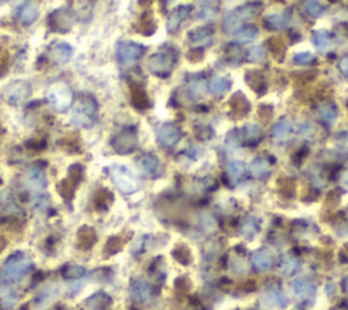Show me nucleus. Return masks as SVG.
Segmentation results:
<instances>
[{"label": "nucleus", "instance_id": "48", "mask_svg": "<svg viewBox=\"0 0 348 310\" xmlns=\"http://www.w3.org/2000/svg\"><path fill=\"white\" fill-rule=\"evenodd\" d=\"M292 61H294V64L306 65V64L313 63V61H316V56L310 52H298L294 55Z\"/></svg>", "mask_w": 348, "mask_h": 310}, {"label": "nucleus", "instance_id": "47", "mask_svg": "<svg viewBox=\"0 0 348 310\" xmlns=\"http://www.w3.org/2000/svg\"><path fill=\"white\" fill-rule=\"evenodd\" d=\"M63 275L67 279H80L86 275V270L82 266H65Z\"/></svg>", "mask_w": 348, "mask_h": 310}, {"label": "nucleus", "instance_id": "30", "mask_svg": "<svg viewBox=\"0 0 348 310\" xmlns=\"http://www.w3.org/2000/svg\"><path fill=\"white\" fill-rule=\"evenodd\" d=\"M252 263L259 270L267 271L272 267L273 257L267 249H259L252 254Z\"/></svg>", "mask_w": 348, "mask_h": 310}, {"label": "nucleus", "instance_id": "46", "mask_svg": "<svg viewBox=\"0 0 348 310\" xmlns=\"http://www.w3.org/2000/svg\"><path fill=\"white\" fill-rule=\"evenodd\" d=\"M113 200V195L108 189H101L96 195V204L97 208H106L110 206Z\"/></svg>", "mask_w": 348, "mask_h": 310}, {"label": "nucleus", "instance_id": "1", "mask_svg": "<svg viewBox=\"0 0 348 310\" xmlns=\"http://www.w3.org/2000/svg\"><path fill=\"white\" fill-rule=\"evenodd\" d=\"M32 267L33 261L28 254L22 253V252L11 254L4 261L3 267L0 268V283L10 284V283L18 282L25 275L29 274Z\"/></svg>", "mask_w": 348, "mask_h": 310}, {"label": "nucleus", "instance_id": "37", "mask_svg": "<svg viewBox=\"0 0 348 310\" xmlns=\"http://www.w3.org/2000/svg\"><path fill=\"white\" fill-rule=\"evenodd\" d=\"M97 237L94 230L91 227H82L79 230V234H78V241H79V245L82 248H91L92 244L96 242Z\"/></svg>", "mask_w": 348, "mask_h": 310}, {"label": "nucleus", "instance_id": "57", "mask_svg": "<svg viewBox=\"0 0 348 310\" xmlns=\"http://www.w3.org/2000/svg\"><path fill=\"white\" fill-rule=\"evenodd\" d=\"M343 289H344V291L348 294V276L343 280Z\"/></svg>", "mask_w": 348, "mask_h": 310}, {"label": "nucleus", "instance_id": "51", "mask_svg": "<svg viewBox=\"0 0 348 310\" xmlns=\"http://www.w3.org/2000/svg\"><path fill=\"white\" fill-rule=\"evenodd\" d=\"M187 59H188L191 63H193V64L200 63V61L204 59V51H203V48H199V46L191 49V51L187 53Z\"/></svg>", "mask_w": 348, "mask_h": 310}, {"label": "nucleus", "instance_id": "56", "mask_svg": "<svg viewBox=\"0 0 348 310\" xmlns=\"http://www.w3.org/2000/svg\"><path fill=\"white\" fill-rule=\"evenodd\" d=\"M298 132L302 133V135H309L310 132H313V127L310 124H305L298 127Z\"/></svg>", "mask_w": 348, "mask_h": 310}, {"label": "nucleus", "instance_id": "15", "mask_svg": "<svg viewBox=\"0 0 348 310\" xmlns=\"http://www.w3.org/2000/svg\"><path fill=\"white\" fill-rule=\"evenodd\" d=\"M156 139L159 141V145L166 147V149H169V147H174L181 139L180 129L177 128L174 124H170V123L164 124L159 129H158Z\"/></svg>", "mask_w": 348, "mask_h": 310}, {"label": "nucleus", "instance_id": "26", "mask_svg": "<svg viewBox=\"0 0 348 310\" xmlns=\"http://www.w3.org/2000/svg\"><path fill=\"white\" fill-rule=\"evenodd\" d=\"M212 33H214V30L210 26H200V28L193 29L188 33V40L193 45L208 44L211 41Z\"/></svg>", "mask_w": 348, "mask_h": 310}, {"label": "nucleus", "instance_id": "2", "mask_svg": "<svg viewBox=\"0 0 348 310\" xmlns=\"http://www.w3.org/2000/svg\"><path fill=\"white\" fill-rule=\"evenodd\" d=\"M97 113H98V102L90 94H83L76 100L71 114V121L78 127H91L96 121Z\"/></svg>", "mask_w": 348, "mask_h": 310}, {"label": "nucleus", "instance_id": "23", "mask_svg": "<svg viewBox=\"0 0 348 310\" xmlns=\"http://www.w3.org/2000/svg\"><path fill=\"white\" fill-rule=\"evenodd\" d=\"M131 293L132 297L136 299L137 302H147L148 299L151 298V289L148 286V283L143 279H135L131 283Z\"/></svg>", "mask_w": 348, "mask_h": 310}, {"label": "nucleus", "instance_id": "38", "mask_svg": "<svg viewBox=\"0 0 348 310\" xmlns=\"http://www.w3.org/2000/svg\"><path fill=\"white\" fill-rule=\"evenodd\" d=\"M290 124L286 120L277 121L276 124L272 127V137L277 141H283L287 139L288 133H290Z\"/></svg>", "mask_w": 348, "mask_h": 310}, {"label": "nucleus", "instance_id": "25", "mask_svg": "<svg viewBox=\"0 0 348 310\" xmlns=\"http://www.w3.org/2000/svg\"><path fill=\"white\" fill-rule=\"evenodd\" d=\"M264 301L268 305L273 307H277V309H286L288 306V299L287 297L284 295V293L277 287H273V289H268L265 291L264 294Z\"/></svg>", "mask_w": 348, "mask_h": 310}, {"label": "nucleus", "instance_id": "3", "mask_svg": "<svg viewBox=\"0 0 348 310\" xmlns=\"http://www.w3.org/2000/svg\"><path fill=\"white\" fill-rule=\"evenodd\" d=\"M263 3L261 2H250L245 3L242 6H238L237 8L231 10L223 19V29L227 33L237 29L242 22L248 19H252L263 11Z\"/></svg>", "mask_w": 348, "mask_h": 310}, {"label": "nucleus", "instance_id": "54", "mask_svg": "<svg viewBox=\"0 0 348 310\" xmlns=\"http://www.w3.org/2000/svg\"><path fill=\"white\" fill-rule=\"evenodd\" d=\"M273 114V109L271 105H260L259 106V116L263 118V120L268 121Z\"/></svg>", "mask_w": 348, "mask_h": 310}, {"label": "nucleus", "instance_id": "33", "mask_svg": "<svg viewBox=\"0 0 348 310\" xmlns=\"http://www.w3.org/2000/svg\"><path fill=\"white\" fill-rule=\"evenodd\" d=\"M318 116L325 124L332 125L337 118V108L331 102H325V104H321L318 106Z\"/></svg>", "mask_w": 348, "mask_h": 310}, {"label": "nucleus", "instance_id": "32", "mask_svg": "<svg viewBox=\"0 0 348 310\" xmlns=\"http://www.w3.org/2000/svg\"><path fill=\"white\" fill-rule=\"evenodd\" d=\"M292 291L298 298H309L310 295L314 294L316 287L313 283H310L306 279H298L294 284H292Z\"/></svg>", "mask_w": 348, "mask_h": 310}, {"label": "nucleus", "instance_id": "10", "mask_svg": "<svg viewBox=\"0 0 348 310\" xmlns=\"http://www.w3.org/2000/svg\"><path fill=\"white\" fill-rule=\"evenodd\" d=\"M83 177V168L78 163L72 165L68 169V177L64 178L63 181L59 184V192L64 199L69 200L74 196V192H75L76 186L80 182Z\"/></svg>", "mask_w": 348, "mask_h": 310}, {"label": "nucleus", "instance_id": "21", "mask_svg": "<svg viewBox=\"0 0 348 310\" xmlns=\"http://www.w3.org/2000/svg\"><path fill=\"white\" fill-rule=\"evenodd\" d=\"M30 93H32V89H30L29 83L22 82V81L15 82V83L10 87L8 100H10L11 104L16 105V104H19V102L25 101V100L30 96Z\"/></svg>", "mask_w": 348, "mask_h": 310}, {"label": "nucleus", "instance_id": "9", "mask_svg": "<svg viewBox=\"0 0 348 310\" xmlns=\"http://www.w3.org/2000/svg\"><path fill=\"white\" fill-rule=\"evenodd\" d=\"M137 136L133 129H123L112 139V147L117 154L125 155L136 149Z\"/></svg>", "mask_w": 348, "mask_h": 310}, {"label": "nucleus", "instance_id": "42", "mask_svg": "<svg viewBox=\"0 0 348 310\" xmlns=\"http://www.w3.org/2000/svg\"><path fill=\"white\" fill-rule=\"evenodd\" d=\"M298 267H299L298 258L294 257V256H284L282 264H280V270L284 275H292L298 270Z\"/></svg>", "mask_w": 348, "mask_h": 310}, {"label": "nucleus", "instance_id": "29", "mask_svg": "<svg viewBox=\"0 0 348 310\" xmlns=\"http://www.w3.org/2000/svg\"><path fill=\"white\" fill-rule=\"evenodd\" d=\"M267 46H268L269 52L272 53V56L275 57V60H284L287 46H286V42L280 37H269L268 40H267Z\"/></svg>", "mask_w": 348, "mask_h": 310}, {"label": "nucleus", "instance_id": "39", "mask_svg": "<svg viewBox=\"0 0 348 310\" xmlns=\"http://www.w3.org/2000/svg\"><path fill=\"white\" fill-rule=\"evenodd\" d=\"M227 174L233 181H240L245 174V165L241 161H231L227 165Z\"/></svg>", "mask_w": 348, "mask_h": 310}, {"label": "nucleus", "instance_id": "43", "mask_svg": "<svg viewBox=\"0 0 348 310\" xmlns=\"http://www.w3.org/2000/svg\"><path fill=\"white\" fill-rule=\"evenodd\" d=\"M265 57V49L263 45L256 44L252 45L250 48L246 51V60L252 61V63H257V61L263 60Z\"/></svg>", "mask_w": 348, "mask_h": 310}, {"label": "nucleus", "instance_id": "45", "mask_svg": "<svg viewBox=\"0 0 348 310\" xmlns=\"http://www.w3.org/2000/svg\"><path fill=\"white\" fill-rule=\"evenodd\" d=\"M173 254H174V257H176L177 261H180L181 264H184V266H187V264H189V263L192 261V253H191V250L184 245L177 246L176 249H174V252H173Z\"/></svg>", "mask_w": 348, "mask_h": 310}, {"label": "nucleus", "instance_id": "55", "mask_svg": "<svg viewBox=\"0 0 348 310\" xmlns=\"http://www.w3.org/2000/svg\"><path fill=\"white\" fill-rule=\"evenodd\" d=\"M339 68L344 75H348V55L343 56L339 61Z\"/></svg>", "mask_w": 348, "mask_h": 310}, {"label": "nucleus", "instance_id": "14", "mask_svg": "<svg viewBox=\"0 0 348 310\" xmlns=\"http://www.w3.org/2000/svg\"><path fill=\"white\" fill-rule=\"evenodd\" d=\"M191 11H192V6H188V4H182V6L174 8L168 18V23H166L168 32L170 34H176L180 30L181 25L184 23V20L189 16Z\"/></svg>", "mask_w": 348, "mask_h": 310}, {"label": "nucleus", "instance_id": "8", "mask_svg": "<svg viewBox=\"0 0 348 310\" xmlns=\"http://www.w3.org/2000/svg\"><path fill=\"white\" fill-rule=\"evenodd\" d=\"M146 52L143 45L133 42V41H124L117 46V60L123 65L132 64L139 59H142Z\"/></svg>", "mask_w": 348, "mask_h": 310}, {"label": "nucleus", "instance_id": "24", "mask_svg": "<svg viewBox=\"0 0 348 310\" xmlns=\"http://www.w3.org/2000/svg\"><path fill=\"white\" fill-rule=\"evenodd\" d=\"M313 45L316 46V49L318 52H328L332 49V46L335 45V38L331 33L324 32V30H318L313 34Z\"/></svg>", "mask_w": 348, "mask_h": 310}, {"label": "nucleus", "instance_id": "6", "mask_svg": "<svg viewBox=\"0 0 348 310\" xmlns=\"http://www.w3.org/2000/svg\"><path fill=\"white\" fill-rule=\"evenodd\" d=\"M174 55L170 52H156L148 57L147 65L150 73L155 77L168 78L174 68Z\"/></svg>", "mask_w": 348, "mask_h": 310}, {"label": "nucleus", "instance_id": "44", "mask_svg": "<svg viewBox=\"0 0 348 310\" xmlns=\"http://www.w3.org/2000/svg\"><path fill=\"white\" fill-rule=\"evenodd\" d=\"M324 10H325L324 6H322L320 2H317V0H306V2H305V11H306L308 15L313 16V18L320 16L321 14L324 12Z\"/></svg>", "mask_w": 348, "mask_h": 310}, {"label": "nucleus", "instance_id": "36", "mask_svg": "<svg viewBox=\"0 0 348 310\" xmlns=\"http://www.w3.org/2000/svg\"><path fill=\"white\" fill-rule=\"evenodd\" d=\"M257 36H259V29L254 25H245L236 32V38L242 42L253 41Z\"/></svg>", "mask_w": 348, "mask_h": 310}, {"label": "nucleus", "instance_id": "17", "mask_svg": "<svg viewBox=\"0 0 348 310\" xmlns=\"http://www.w3.org/2000/svg\"><path fill=\"white\" fill-rule=\"evenodd\" d=\"M230 105V110H231V114L236 118H242L250 112V102L248 101V98L245 97L242 93H236L230 98L228 101Z\"/></svg>", "mask_w": 348, "mask_h": 310}, {"label": "nucleus", "instance_id": "60", "mask_svg": "<svg viewBox=\"0 0 348 310\" xmlns=\"http://www.w3.org/2000/svg\"><path fill=\"white\" fill-rule=\"evenodd\" d=\"M341 26H343V28H344L345 30H347V32H345V34H348V23H343V25H341Z\"/></svg>", "mask_w": 348, "mask_h": 310}, {"label": "nucleus", "instance_id": "20", "mask_svg": "<svg viewBox=\"0 0 348 310\" xmlns=\"http://www.w3.org/2000/svg\"><path fill=\"white\" fill-rule=\"evenodd\" d=\"M131 102L137 110H146L150 108V100H148L147 93L143 89V86H140L139 83L131 85Z\"/></svg>", "mask_w": 348, "mask_h": 310}, {"label": "nucleus", "instance_id": "18", "mask_svg": "<svg viewBox=\"0 0 348 310\" xmlns=\"http://www.w3.org/2000/svg\"><path fill=\"white\" fill-rule=\"evenodd\" d=\"M139 168L152 178L158 177L162 173V165H160L159 159L152 154H146L143 157H140Z\"/></svg>", "mask_w": 348, "mask_h": 310}, {"label": "nucleus", "instance_id": "19", "mask_svg": "<svg viewBox=\"0 0 348 310\" xmlns=\"http://www.w3.org/2000/svg\"><path fill=\"white\" fill-rule=\"evenodd\" d=\"M291 23V14L290 12H279V14H271L264 18V26L268 30H283L288 28Z\"/></svg>", "mask_w": 348, "mask_h": 310}, {"label": "nucleus", "instance_id": "35", "mask_svg": "<svg viewBox=\"0 0 348 310\" xmlns=\"http://www.w3.org/2000/svg\"><path fill=\"white\" fill-rule=\"evenodd\" d=\"M259 230H260V219L256 217H248L244 221L242 226H241V233L249 238L256 235V233H259Z\"/></svg>", "mask_w": 348, "mask_h": 310}, {"label": "nucleus", "instance_id": "7", "mask_svg": "<svg viewBox=\"0 0 348 310\" xmlns=\"http://www.w3.org/2000/svg\"><path fill=\"white\" fill-rule=\"evenodd\" d=\"M74 23H75V15L68 8H57L48 16L49 30L53 33H60V34L69 33L74 28Z\"/></svg>", "mask_w": 348, "mask_h": 310}, {"label": "nucleus", "instance_id": "5", "mask_svg": "<svg viewBox=\"0 0 348 310\" xmlns=\"http://www.w3.org/2000/svg\"><path fill=\"white\" fill-rule=\"evenodd\" d=\"M48 101L56 112H65L74 104V94L65 83H55L48 91Z\"/></svg>", "mask_w": 348, "mask_h": 310}, {"label": "nucleus", "instance_id": "53", "mask_svg": "<svg viewBox=\"0 0 348 310\" xmlns=\"http://www.w3.org/2000/svg\"><path fill=\"white\" fill-rule=\"evenodd\" d=\"M226 145H227L228 149H238L240 146V137H238V133L236 131H231L228 133L227 137H226Z\"/></svg>", "mask_w": 348, "mask_h": 310}, {"label": "nucleus", "instance_id": "50", "mask_svg": "<svg viewBox=\"0 0 348 310\" xmlns=\"http://www.w3.org/2000/svg\"><path fill=\"white\" fill-rule=\"evenodd\" d=\"M317 71H308V73L296 74V77L294 78L296 85H309L310 82H313L317 78Z\"/></svg>", "mask_w": 348, "mask_h": 310}, {"label": "nucleus", "instance_id": "59", "mask_svg": "<svg viewBox=\"0 0 348 310\" xmlns=\"http://www.w3.org/2000/svg\"><path fill=\"white\" fill-rule=\"evenodd\" d=\"M343 181H344V184H345V185L348 186V172H347V173L344 174V177H343Z\"/></svg>", "mask_w": 348, "mask_h": 310}, {"label": "nucleus", "instance_id": "49", "mask_svg": "<svg viewBox=\"0 0 348 310\" xmlns=\"http://www.w3.org/2000/svg\"><path fill=\"white\" fill-rule=\"evenodd\" d=\"M279 188L282 194L290 196V198H292L295 194V184L290 178H282L279 181Z\"/></svg>", "mask_w": 348, "mask_h": 310}, {"label": "nucleus", "instance_id": "16", "mask_svg": "<svg viewBox=\"0 0 348 310\" xmlns=\"http://www.w3.org/2000/svg\"><path fill=\"white\" fill-rule=\"evenodd\" d=\"M244 81L246 82L249 87H250L254 93L259 94V96H264V94L267 93V90H268L264 74L260 73V71L248 69V71L245 73Z\"/></svg>", "mask_w": 348, "mask_h": 310}, {"label": "nucleus", "instance_id": "27", "mask_svg": "<svg viewBox=\"0 0 348 310\" xmlns=\"http://www.w3.org/2000/svg\"><path fill=\"white\" fill-rule=\"evenodd\" d=\"M249 170H250L253 177L264 178L271 173V165H269V162L265 158L257 157L250 162Z\"/></svg>", "mask_w": 348, "mask_h": 310}, {"label": "nucleus", "instance_id": "13", "mask_svg": "<svg viewBox=\"0 0 348 310\" xmlns=\"http://www.w3.org/2000/svg\"><path fill=\"white\" fill-rule=\"evenodd\" d=\"M74 49L68 42L64 41H59L56 44H52L48 49V56L49 59L57 65H63L65 63H68L69 59L72 57Z\"/></svg>", "mask_w": 348, "mask_h": 310}, {"label": "nucleus", "instance_id": "31", "mask_svg": "<svg viewBox=\"0 0 348 310\" xmlns=\"http://www.w3.org/2000/svg\"><path fill=\"white\" fill-rule=\"evenodd\" d=\"M110 297L105 293H97L86 301V306L90 310H106L110 306Z\"/></svg>", "mask_w": 348, "mask_h": 310}, {"label": "nucleus", "instance_id": "62", "mask_svg": "<svg viewBox=\"0 0 348 310\" xmlns=\"http://www.w3.org/2000/svg\"><path fill=\"white\" fill-rule=\"evenodd\" d=\"M3 3H4V0H0V6H2Z\"/></svg>", "mask_w": 348, "mask_h": 310}, {"label": "nucleus", "instance_id": "63", "mask_svg": "<svg viewBox=\"0 0 348 310\" xmlns=\"http://www.w3.org/2000/svg\"><path fill=\"white\" fill-rule=\"evenodd\" d=\"M276 2H284V0H276Z\"/></svg>", "mask_w": 348, "mask_h": 310}, {"label": "nucleus", "instance_id": "61", "mask_svg": "<svg viewBox=\"0 0 348 310\" xmlns=\"http://www.w3.org/2000/svg\"><path fill=\"white\" fill-rule=\"evenodd\" d=\"M329 2H332V3H336V2H339V0H329Z\"/></svg>", "mask_w": 348, "mask_h": 310}, {"label": "nucleus", "instance_id": "40", "mask_svg": "<svg viewBox=\"0 0 348 310\" xmlns=\"http://www.w3.org/2000/svg\"><path fill=\"white\" fill-rule=\"evenodd\" d=\"M205 90H207V83L200 78L193 79L188 86V93L189 96H192V98H200L205 93Z\"/></svg>", "mask_w": 348, "mask_h": 310}, {"label": "nucleus", "instance_id": "22", "mask_svg": "<svg viewBox=\"0 0 348 310\" xmlns=\"http://www.w3.org/2000/svg\"><path fill=\"white\" fill-rule=\"evenodd\" d=\"M135 30H136V33H139V34H142L144 37L152 36L156 32L155 19H154L151 12L146 11L143 15L140 16L137 23L135 25Z\"/></svg>", "mask_w": 348, "mask_h": 310}, {"label": "nucleus", "instance_id": "41", "mask_svg": "<svg viewBox=\"0 0 348 310\" xmlns=\"http://www.w3.org/2000/svg\"><path fill=\"white\" fill-rule=\"evenodd\" d=\"M242 132H244L245 140L248 141H259L263 135V131L257 124H246L242 128Z\"/></svg>", "mask_w": 348, "mask_h": 310}, {"label": "nucleus", "instance_id": "58", "mask_svg": "<svg viewBox=\"0 0 348 310\" xmlns=\"http://www.w3.org/2000/svg\"><path fill=\"white\" fill-rule=\"evenodd\" d=\"M150 3H151V0H139V4L140 6H143V7L148 6Z\"/></svg>", "mask_w": 348, "mask_h": 310}, {"label": "nucleus", "instance_id": "28", "mask_svg": "<svg viewBox=\"0 0 348 310\" xmlns=\"http://www.w3.org/2000/svg\"><path fill=\"white\" fill-rule=\"evenodd\" d=\"M207 87H208L210 93L214 96H223L231 87V81L227 77H215L210 81Z\"/></svg>", "mask_w": 348, "mask_h": 310}, {"label": "nucleus", "instance_id": "52", "mask_svg": "<svg viewBox=\"0 0 348 310\" xmlns=\"http://www.w3.org/2000/svg\"><path fill=\"white\" fill-rule=\"evenodd\" d=\"M10 68V56L4 49L0 48V77H4Z\"/></svg>", "mask_w": 348, "mask_h": 310}, {"label": "nucleus", "instance_id": "11", "mask_svg": "<svg viewBox=\"0 0 348 310\" xmlns=\"http://www.w3.org/2000/svg\"><path fill=\"white\" fill-rule=\"evenodd\" d=\"M40 16V6L36 0H25L15 10V18L22 25L34 23Z\"/></svg>", "mask_w": 348, "mask_h": 310}, {"label": "nucleus", "instance_id": "4", "mask_svg": "<svg viewBox=\"0 0 348 310\" xmlns=\"http://www.w3.org/2000/svg\"><path fill=\"white\" fill-rule=\"evenodd\" d=\"M109 174L113 184L120 192L125 195H131L137 190V181L132 172L123 165H113L109 168Z\"/></svg>", "mask_w": 348, "mask_h": 310}, {"label": "nucleus", "instance_id": "34", "mask_svg": "<svg viewBox=\"0 0 348 310\" xmlns=\"http://www.w3.org/2000/svg\"><path fill=\"white\" fill-rule=\"evenodd\" d=\"M224 56H226V60H227L228 63H231V64H238V63H241L242 59H244V52H242V49H241L240 45L231 42V44H227L224 46Z\"/></svg>", "mask_w": 348, "mask_h": 310}, {"label": "nucleus", "instance_id": "12", "mask_svg": "<svg viewBox=\"0 0 348 310\" xmlns=\"http://www.w3.org/2000/svg\"><path fill=\"white\" fill-rule=\"evenodd\" d=\"M45 163H40L37 162L34 165L28 170L26 173V184H28L32 189L36 190H42L47 188L48 185V180H47V176H45V170H44Z\"/></svg>", "mask_w": 348, "mask_h": 310}]
</instances>
